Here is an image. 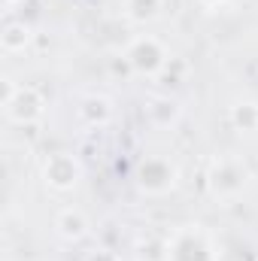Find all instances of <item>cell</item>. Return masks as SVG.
Masks as SVG:
<instances>
[{"label": "cell", "instance_id": "1", "mask_svg": "<svg viewBox=\"0 0 258 261\" xmlns=\"http://www.w3.org/2000/svg\"><path fill=\"white\" fill-rule=\"evenodd\" d=\"M3 116L6 122L12 125H28L34 119L43 116V100L34 88H24V85H15L12 79L3 82Z\"/></svg>", "mask_w": 258, "mask_h": 261}, {"label": "cell", "instance_id": "2", "mask_svg": "<svg viewBox=\"0 0 258 261\" xmlns=\"http://www.w3.org/2000/svg\"><path fill=\"white\" fill-rule=\"evenodd\" d=\"M43 176H46V182H49L52 189H70V186L76 182V176H79V167H76L73 158H67V155H55V158L46 161Z\"/></svg>", "mask_w": 258, "mask_h": 261}, {"label": "cell", "instance_id": "3", "mask_svg": "<svg viewBox=\"0 0 258 261\" xmlns=\"http://www.w3.org/2000/svg\"><path fill=\"white\" fill-rule=\"evenodd\" d=\"M31 43V28L24 24V21H6V28H3V34H0V46H3V52L6 55H18V52H24V46Z\"/></svg>", "mask_w": 258, "mask_h": 261}, {"label": "cell", "instance_id": "4", "mask_svg": "<svg viewBox=\"0 0 258 261\" xmlns=\"http://www.w3.org/2000/svg\"><path fill=\"white\" fill-rule=\"evenodd\" d=\"M58 231L70 237V240H79L82 234H85V222H82V216L79 213H61L58 216Z\"/></svg>", "mask_w": 258, "mask_h": 261}, {"label": "cell", "instance_id": "5", "mask_svg": "<svg viewBox=\"0 0 258 261\" xmlns=\"http://www.w3.org/2000/svg\"><path fill=\"white\" fill-rule=\"evenodd\" d=\"M134 64L140 67V70H152V67H158V52H155V46L152 43H140L137 49H134Z\"/></svg>", "mask_w": 258, "mask_h": 261}, {"label": "cell", "instance_id": "6", "mask_svg": "<svg viewBox=\"0 0 258 261\" xmlns=\"http://www.w3.org/2000/svg\"><path fill=\"white\" fill-rule=\"evenodd\" d=\"M6 3H9V6H18V3H24V0H6Z\"/></svg>", "mask_w": 258, "mask_h": 261}]
</instances>
